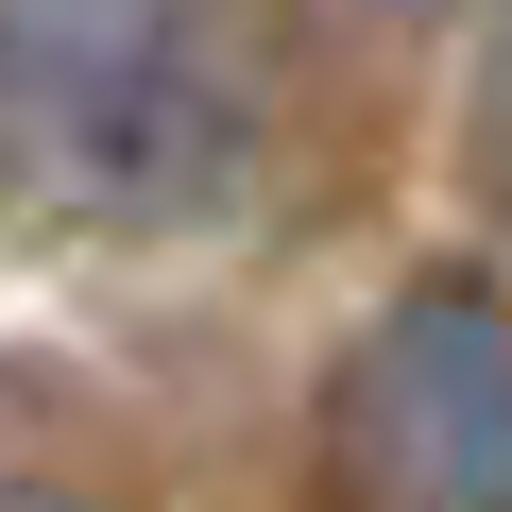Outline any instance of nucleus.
Here are the masks:
<instances>
[{
	"label": "nucleus",
	"mask_w": 512,
	"mask_h": 512,
	"mask_svg": "<svg viewBox=\"0 0 512 512\" xmlns=\"http://www.w3.org/2000/svg\"><path fill=\"white\" fill-rule=\"evenodd\" d=\"M0 120L103 222H205L256 171L239 0H0Z\"/></svg>",
	"instance_id": "f257e3e1"
},
{
	"label": "nucleus",
	"mask_w": 512,
	"mask_h": 512,
	"mask_svg": "<svg viewBox=\"0 0 512 512\" xmlns=\"http://www.w3.org/2000/svg\"><path fill=\"white\" fill-rule=\"evenodd\" d=\"M325 512H512V291L427 274L342 342Z\"/></svg>",
	"instance_id": "f03ea898"
},
{
	"label": "nucleus",
	"mask_w": 512,
	"mask_h": 512,
	"mask_svg": "<svg viewBox=\"0 0 512 512\" xmlns=\"http://www.w3.org/2000/svg\"><path fill=\"white\" fill-rule=\"evenodd\" d=\"M478 171L512 188V0H495V69H478Z\"/></svg>",
	"instance_id": "7ed1b4c3"
},
{
	"label": "nucleus",
	"mask_w": 512,
	"mask_h": 512,
	"mask_svg": "<svg viewBox=\"0 0 512 512\" xmlns=\"http://www.w3.org/2000/svg\"><path fill=\"white\" fill-rule=\"evenodd\" d=\"M342 18H427V0H342Z\"/></svg>",
	"instance_id": "20e7f679"
}]
</instances>
